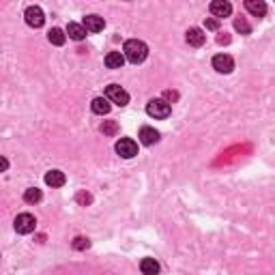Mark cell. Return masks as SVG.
<instances>
[{
	"mask_svg": "<svg viewBox=\"0 0 275 275\" xmlns=\"http://www.w3.org/2000/svg\"><path fill=\"white\" fill-rule=\"evenodd\" d=\"M24 20L28 26H32V28H41V26L45 24V15H43L41 7H37V4H32V7H28L24 11Z\"/></svg>",
	"mask_w": 275,
	"mask_h": 275,
	"instance_id": "cell-6",
	"label": "cell"
},
{
	"mask_svg": "<svg viewBox=\"0 0 275 275\" xmlns=\"http://www.w3.org/2000/svg\"><path fill=\"white\" fill-rule=\"evenodd\" d=\"M245 9L254 18H265L267 15V2L265 0H245Z\"/></svg>",
	"mask_w": 275,
	"mask_h": 275,
	"instance_id": "cell-12",
	"label": "cell"
},
{
	"mask_svg": "<svg viewBox=\"0 0 275 275\" xmlns=\"http://www.w3.org/2000/svg\"><path fill=\"white\" fill-rule=\"evenodd\" d=\"M123 56H125V61L133 63V64H140L147 61L148 56V47L144 41L140 39H129L125 41V45H123Z\"/></svg>",
	"mask_w": 275,
	"mask_h": 275,
	"instance_id": "cell-1",
	"label": "cell"
},
{
	"mask_svg": "<svg viewBox=\"0 0 275 275\" xmlns=\"http://www.w3.org/2000/svg\"><path fill=\"white\" fill-rule=\"evenodd\" d=\"M140 142H142L144 147H153V144L159 142V131L153 127H142L140 129Z\"/></svg>",
	"mask_w": 275,
	"mask_h": 275,
	"instance_id": "cell-9",
	"label": "cell"
},
{
	"mask_svg": "<svg viewBox=\"0 0 275 275\" xmlns=\"http://www.w3.org/2000/svg\"><path fill=\"white\" fill-rule=\"evenodd\" d=\"M176 97H179V95H176V93H172V90H168V93H166V99H172V101H174Z\"/></svg>",
	"mask_w": 275,
	"mask_h": 275,
	"instance_id": "cell-25",
	"label": "cell"
},
{
	"mask_svg": "<svg viewBox=\"0 0 275 275\" xmlns=\"http://www.w3.org/2000/svg\"><path fill=\"white\" fill-rule=\"evenodd\" d=\"M106 99L110 101V104H116V106H127L129 104V93L123 86H118V84H110L106 88Z\"/></svg>",
	"mask_w": 275,
	"mask_h": 275,
	"instance_id": "cell-3",
	"label": "cell"
},
{
	"mask_svg": "<svg viewBox=\"0 0 275 275\" xmlns=\"http://www.w3.org/2000/svg\"><path fill=\"white\" fill-rule=\"evenodd\" d=\"M211 13H213V18H228L230 13H233V4L228 2V0H213L211 2Z\"/></svg>",
	"mask_w": 275,
	"mask_h": 275,
	"instance_id": "cell-8",
	"label": "cell"
},
{
	"mask_svg": "<svg viewBox=\"0 0 275 275\" xmlns=\"http://www.w3.org/2000/svg\"><path fill=\"white\" fill-rule=\"evenodd\" d=\"M78 200H80V202H86V204H88L90 200H93V198H90L88 193H80V196H78Z\"/></svg>",
	"mask_w": 275,
	"mask_h": 275,
	"instance_id": "cell-24",
	"label": "cell"
},
{
	"mask_svg": "<svg viewBox=\"0 0 275 275\" xmlns=\"http://www.w3.org/2000/svg\"><path fill=\"white\" fill-rule=\"evenodd\" d=\"M82 26L88 32H101V30H104V26H106V20L99 18V15H86L84 21H82Z\"/></svg>",
	"mask_w": 275,
	"mask_h": 275,
	"instance_id": "cell-11",
	"label": "cell"
},
{
	"mask_svg": "<svg viewBox=\"0 0 275 275\" xmlns=\"http://www.w3.org/2000/svg\"><path fill=\"white\" fill-rule=\"evenodd\" d=\"M47 39H50L52 45H63L64 39H67V35H64L61 28H52L50 32H47Z\"/></svg>",
	"mask_w": 275,
	"mask_h": 275,
	"instance_id": "cell-19",
	"label": "cell"
},
{
	"mask_svg": "<svg viewBox=\"0 0 275 275\" xmlns=\"http://www.w3.org/2000/svg\"><path fill=\"white\" fill-rule=\"evenodd\" d=\"M204 26H207V30H217L219 28V20L217 18H207Z\"/></svg>",
	"mask_w": 275,
	"mask_h": 275,
	"instance_id": "cell-23",
	"label": "cell"
},
{
	"mask_svg": "<svg viewBox=\"0 0 275 275\" xmlns=\"http://www.w3.org/2000/svg\"><path fill=\"white\" fill-rule=\"evenodd\" d=\"M172 112L170 104L166 99H150L147 104V114L150 118H157V121H164V118H168Z\"/></svg>",
	"mask_w": 275,
	"mask_h": 275,
	"instance_id": "cell-2",
	"label": "cell"
},
{
	"mask_svg": "<svg viewBox=\"0 0 275 275\" xmlns=\"http://www.w3.org/2000/svg\"><path fill=\"white\" fill-rule=\"evenodd\" d=\"M71 245H73V250L82 252V250H88V247H90V241H88V239H84V236H75Z\"/></svg>",
	"mask_w": 275,
	"mask_h": 275,
	"instance_id": "cell-22",
	"label": "cell"
},
{
	"mask_svg": "<svg viewBox=\"0 0 275 275\" xmlns=\"http://www.w3.org/2000/svg\"><path fill=\"white\" fill-rule=\"evenodd\" d=\"M217 41H219V43H228L230 37H217Z\"/></svg>",
	"mask_w": 275,
	"mask_h": 275,
	"instance_id": "cell-26",
	"label": "cell"
},
{
	"mask_svg": "<svg viewBox=\"0 0 275 275\" xmlns=\"http://www.w3.org/2000/svg\"><path fill=\"white\" fill-rule=\"evenodd\" d=\"M213 69L217 73H233L234 58L230 54H217V56H213Z\"/></svg>",
	"mask_w": 275,
	"mask_h": 275,
	"instance_id": "cell-7",
	"label": "cell"
},
{
	"mask_svg": "<svg viewBox=\"0 0 275 275\" xmlns=\"http://www.w3.org/2000/svg\"><path fill=\"white\" fill-rule=\"evenodd\" d=\"M125 64V56L121 52H107L106 56V67L107 69H121Z\"/></svg>",
	"mask_w": 275,
	"mask_h": 275,
	"instance_id": "cell-16",
	"label": "cell"
},
{
	"mask_svg": "<svg viewBox=\"0 0 275 275\" xmlns=\"http://www.w3.org/2000/svg\"><path fill=\"white\" fill-rule=\"evenodd\" d=\"M13 226L20 234H30V233H35V228H37V219H35V215H30V213H20L18 217H15Z\"/></svg>",
	"mask_w": 275,
	"mask_h": 275,
	"instance_id": "cell-4",
	"label": "cell"
},
{
	"mask_svg": "<svg viewBox=\"0 0 275 275\" xmlns=\"http://www.w3.org/2000/svg\"><path fill=\"white\" fill-rule=\"evenodd\" d=\"M140 271H142L144 275H159V262L155 260V258H142Z\"/></svg>",
	"mask_w": 275,
	"mask_h": 275,
	"instance_id": "cell-15",
	"label": "cell"
},
{
	"mask_svg": "<svg viewBox=\"0 0 275 275\" xmlns=\"http://www.w3.org/2000/svg\"><path fill=\"white\" fill-rule=\"evenodd\" d=\"M86 30L82 24H78V21H71V24L67 26V35H69V39H73V41H82L84 37H86Z\"/></svg>",
	"mask_w": 275,
	"mask_h": 275,
	"instance_id": "cell-14",
	"label": "cell"
},
{
	"mask_svg": "<svg viewBox=\"0 0 275 275\" xmlns=\"http://www.w3.org/2000/svg\"><path fill=\"white\" fill-rule=\"evenodd\" d=\"M185 39L190 45L193 47H202L204 45V41H207V35H204V30L202 28H190L185 32Z\"/></svg>",
	"mask_w": 275,
	"mask_h": 275,
	"instance_id": "cell-10",
	"label": "cell"
},
{
	"mask_svg": "<svg viewBox=\"0 0 275 275\" xmlns=\"http://www.w3.org/2000/svg\"><path fill=\"white\" fill-rule=\"evenodd\" d=\"M234 28L241 32V35H250L252 32V26H250V21H247L245 18H236L234 20Z\"/></svg>",
	"mask_w": 275,
	"mask_h": 275,
	"instance_id": "cell-20",
	"label": "cell"
},
{
	"mask_svg": "<svg viewBox=\"0 0 275 275\" xmlns=\"http://www.w3.org/2000/svg\"><path fill=\"white\" fill-rule=\"evenodd\" d=\"M41 198H43V193H41V190H37V187H28V190L24 191V202H28V204L41 202Z\"/></svg>",
	"mask_w": 275,
	"mask_h": 275,
	"instance_id": "cell-18",
	"label": "cell"
},
{
	"mask_svg": "<svg viewBox=\"0 0 275 275\" xmlns=\"http://www.w3.org/2000/svg\"><path fill=\"white\" fill-rule=\"evenodd\" d=\"M90 107H93V112L95 114H99V116H104V114H107L110 112V101L106 99V97H95L93 99V104H90Z\"/></svg>",
	"mask_w": 275,
	"mask_h": 275,
	"instance_id": "cell-17",
	"label": "cell"
},
{
	"mask_svg": "<svg viewBox=\"0 0 275 275\" xmlns=\"http://www.w3.org/2000/svg\"><path fill=\"white\" fill-rule=\"evenodd\" d=\"M101 131H104L106 136H116L118 123H116V121H104V125H101Z\"/></svg>",
	"mask_w": 275,
	"mask_h": 275,
	"instance_id": "cell-21",
	"label": "cell"
},
{
	"mask_svg": "<svg viewBox=\"0 0 275 275\" xmlns=\"http://www.w3.org/2000/svg\"><path fill=\"white\" fill-rule=\"evenodd\" d=\"M45 183L50 187H63L64 183H67V176H64V172H61V170H50L45 174Z\"/></svg>",
	"mask_w": 275,
	"mask_h": 275,
	"instance_id": "cell-13",
	"label": "cell"
},
{
	"mask_svg": "<svg viewBox=\"0 0 275 275\" xmlns=\"http://www.w3.org/2000/svg\"><path fill=\"white\" fill-rule=\"evenodd\" d=\"M114 148H116V153L121 155L123 159H131V157H136V155H138V144L133 142L131 138H121L116 142Z\"/></svg>",
	"mask_w": 275,
	"mask_h": 275,
	"instance_id": "cell-5",
	"label": "cell"
}]
</instances>
